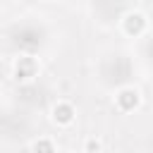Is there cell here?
<instances>
[{"instance_id":"obj_1","label":"cell","mask_w":153,"mask_h":153,"mask_svg":"<svg viewBox=\"0 0 153 153\" xmlns=\"http://www.w3.org/2000/svg\"><path fill=\"white\" fill-rule=\"evenodd\" d=\"M36 69H38L36 60H33L31 55H22V57L14 62V79H17V81H29L31 76H36Z\"/></svg>"},{"instance_id":"obj_2","label":"cell","mask_w":153,"mask_h":153,"mask_svg":"<svg viewBox=\"0 0 153 153\" xmlns=\"http://www.w3.org/2000/svg\"><path fill=\"white\" fill-rule=\"evenodd\" d=\"M139 103H141V96H139L136 88H122V91L117 93V105H120V110H124V112L136 110Z\"/></svg>"},{"instance_id":"obj_3","label":"cell","mask_w":153,"mask_h":153,"mask_svg":"<svg viewBox=\"0 0 153 153\" xmlns=\"http://www.w3.org/2000/svg\"><path fill=\"white\" fill-rule=\"evenodd\" d=\"M124 31L129 36H141L146 31V17L141 12H129L124 17Z\"/></svg>"},{"instance_id":"obj_4","label":"cell","mask_w":153,"mask_h":153,"mask_svg":"<svg viewBox=\"0 0 153 153\" xmlns=\"http://www.w3.org/2000/svg\"><path fill=\"white\" fill-rule=\"evenodd\" d=\"M53 120H55L57 124H69V122L74 120V108H72L69 103H57V105L53 108Z\"/></svg>"},{"instance_id":"obj_5","label":"cell","mask_w":153,"mask_h":153,"mask_svg":"<svg viewBox=\"0 0 153 153\" xmlns=\"http://www.w3.org/2000/svg\"><path fill=\"white\" fill-rule=\"evenodd\" d=\"M33 153H55L53 141H50V139H38V141L33 143Z\"/></svg>"},{"instance_id":"obj_6","label":"cell","mask_w":153,"mask_h":153,"mask_svg":"<svg viewBox=\"0 0 153 153\" xmlns=\"http://www.w3.org/2000/svg\"><path fill=\"white\" fill-rule=\"evenodd\" d=\"M86 153H100V141L98 139H88L86 141Z\"/></svg>"}]
</instances>
